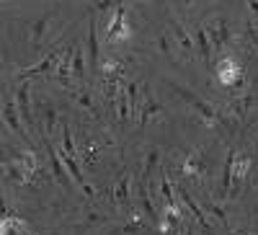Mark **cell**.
<instances>
[{
  "instance_id": "obj_1",
  "label": "cell",
  "mask_w": 258,
  "mask_h": 235,
  "mask_svg": "<svg viewBox=\"0 0 258 235\" xmlns=\"http://www.w3.org/2000/svg\"><path fill=\"white\" fill-rule=\"evenodd\" d=\"M214 73H217V80L220 85H225V88H243V68L238 65V60L232 57H222L217 62V68H214Z\"/></svg>"
},
{
  "instance_id": "obj_2",
  "label": "cell",
  "mask_w": 258,
  "mask_h": 235,
  "mask_svg": "<svg viewBox=\"0 0 258 235\" xmlns=\"http://www.w3.org/2000/svg\"><path fill=\"white\" fill-rule=\"evenodd\" d=\"M173 88H176V93H181V96L191 103V109L197 111V116L202 119L204 127H217V109H214L212 103H207V101H202V98H197V96H191L186 88H181V85H173Z\"/></svg>"
},
{
  "instance_id": "obj_3",
  "label": "cell",
  "mask_w": 258,
  "mask_h": 235,
  "mask_svg": "<svg viewBox=\"0 0 258 235\" xmlns=\"http://www.w3.org/2000/svg\"><path fill=\"white\" fill-rule=\"evenodd\" d=\"M124 16H126V6L124 3H116V16L109 21V31H106V41L109 44H121V41H129L132 31L124 24Z\"/></svg>"
},
{
  "instance_id": "obj_4",
  "label": "cell",
  "mask_w": 258,
  "mask_h": 235,
  "mask_svg": "<svg viewBox=\"0 0 258 235\" xmlns=\"http://www.w3.org/2000/svg\"><path fill=\"white\" fill-rule=\"evenodd\" d=\"M253 160L248 155H240V153H235V163H232V186H230V194L227 199H235L240 194V189H243V179L248 176V170H250Z\"/></svg>"
},
{
  "instance_id": "obj_5",
  "label": "cell",
  "mask_w": 258,
  "mask_h": 235,
  "mask_svg": "<svg viewBox=\"0 0 258 235\" xmlns=\"http://www.w3.org/2000/svg\"><path fill=\"white\" fill-rule=\"evenodd\" d=\"M204 31H207V39H209V44H212V49H222L225 44H227V26H225V21L222 18H212L209 24L204 26Z\"/></svg>"
},
{
  "instance_id": "obj_6",
  "label": "cell",
  "mask_w": 258,
  "mask_h": 235,
  "mask_svg": "<svg viewBox=\"0 0 258 235\" xmlns=\"http://www.w3.org/2000/svg\"><path fill=\"white\" fill-rule=\"evenodd\" d=\"M59 60H62V54H59L57 49H52V54H47L44 60L39 62V65L26 68V70H18V78H21V80H26V78H31V75H41V73L57 70V68H59Z\"/></svg>"
},
{
  "instance_id": "obj_7",
  "label": "cell",
  "mask_w": 258,
  "mask_h": 235,
  "mask_svg": "<svg viewBox=\"0 0 258 235\" xmlns=\"http://www.w3.org/2000/svg\"><path fill=\"white\" fill-rule=\"evenodd\" d=\"M18 168H21V173L26 176V181H31V176L36 173V168H39V160H36V153L34 150H21L11 158Z\"/></svg>"
},
{
  "instance_id": "obj_8",
  "label": "cell",
  "mask_w": 258,
  "mask_h": 235,
  "mask_svg": "<svg viewBox=\"0 0 258 235\" xmlns=\"http://www.w3.org/2000/svg\"><path fill=\"white\" fill-rule=\"evenodd\" d=\"M176 191H178V194H181V199H183V204L191 209V215H194V220H197L199 225H202V230L209 235L212 232V225H209V220H207V215H204V209L197 204V202H194L191 199V194H186V189H181V186H176Z\"/></svg>"
},
{
  "instance_id": "obj_9",
  "label": "cell",
  "mask_w": 258,
  "mask_h": 235,
  "mask_svg": "<svg viewBox=\"0 0 258 235\" xmlns=\"http://www.w3.org/2000/svg\"><path fill=\"white\" fill-rule=\"evenodd\" d=\"M44 145H47V153H49V163H52L54 179H57L64 189H70V179H68V173H64V163H62V158H59V153H57V147H54L52 142H44Z\"/></svg>"
},
{
  "instance_id": "obj_10",
  "label": "cell",
  "mask_w": 258,
  "mask_h": 235,
  "mask_svg": "<svg viewBox=\"0 0 258 235\" xmlns=\"http://www.w3.org/2000/svg\"><path fill=\"white\" fill-rule=\"evenodd\" d=\"M170 29H173V36H176V44L188 54V57H197V41H194L191 39V34L181 26V24H176V21H173V24H170Z\"/></svg>"
},
{
  "instance_id": "obj_11",
  "label": "cell",
  "mask_w": 258,
  "mask_h": 235,
  "mask_svg": "<svg viewBox=\"0 0 258 235\" xmlns=\"http://www.w3.org/2000/svg\"><path fill=\"white\" fill-rule=\"evenodd\" d=\"M178 227H181V207H165L158 230L165 235V232H176Z\"/></svg>"
},
{
  "instance_id": "obj_12",
  "label": "cell",
  "mask_w": 258,
  "mask_h": 235,
  "mask_svg": "<svg viewBox=\"0 0 258 235\" xmlns=\"http://www.w3.org/2000/svg\"><path fill=\"white\" fill-rule=\"evenodd\" d=\"M73 57H75V47H68L62 52V60H59V68H57V80L62 85L70 88V73H73Z\"/></svg>"
},
{
  "instance_id": "obj_13",
  "label": "cell",
  "mask_w": 258,
  "mask_h": 235,
  "mask_svg": "<svg viewBox=\"0 0 258 235\" xmlns=\"http://www.w3.org/2000/svg\"><path fill=\"white\" fill-rule=\"evenodd\" d=\"M3 119H6V124L13 127V132H18L21 137H29V135L24 132V124H21V119H18V103L3 101Z\"/></svg>"
},
{
  "instance_id": "obj_14",
  "label": "cell",
  "mask_w": 258,
  "mask_h": 235,
  "mask_svg": "<svg viewBox=\"0 0 258 235\" xmlns=\"http://www.w3.org/2000/svg\"><path fill=\"white\" fill-rule=\"evenodd\" d=\"M101 73H103V83H119L121 75H124V65H121L119 60L109 57V60H103Z\"/></svg>"
},
{
  "instance_id": "obj_15",
  "label": "cell",
  "mask_w": 258,
  "mask_h": 235,
  "mask_svg": "<svg viewBox=\"0 0 258 235\" xmlns=\"http://www.w3.org/2000/svg\"><path fill=\"white\" fill-rule=\"evenodd\" d=\"M181 173H183V176H197V173H202V150H191V153L183 158Z\"/></svg>"
},
{
  "instance_id": "obj_16",
  "label": "cell",
  "mask_w": 258,
  "mask_h": 235,
  "mask_svg": "<svg viewBox=\"0 0 258 235\" xmlns=\"http://www.w3.org/2000/svg\"><path fill=\"white\" fill-rule=\"evenodd\" d=\"M49 21H52V16L47 13V16H41L36 24L31 26V52H34V54H36L39 47H41V36H44V31H47V26H49Z\"/></svg>"
},
{
  "instance_id": "obj_17",
  "label": "cell",
  "mask_w": 258,
  "mask_h": 235,
  "mask_svg": "<svg viewBox=\"0 0 258 235\" xmlns=\"http://www.w3.org/2000/svg\"><path fill=\"white\" fill-rule=\"evenodd\" d=\"M29 91H31V88H29V83H24V85L18 88V101H16V103H18V114L24 116L26 124L34 122V116H31V103H29Z\"/></svg>"
},
{
  "instance_id": "obj_18",
  "label": "cell",
  "mask_w": 258,
  "mask_h": 235,
  "mask_svg": "<svg viewBox=\"0 0 258 235\" xmlns=\"http://www.w3.org/2000/svg\"><path fill=\"white\" fill-rule=\"evenodd\" d=\"M88 62H91V70H98V31H96V16H91V36H88Z\"/></svg>"
},
{
  "instance_id": "obj_19",
  "label": "cell",
  "mask_w": 258,
  "mask_h": 235,
  "mask_svg": "<svg viewBox=\"0 0 258 235\" xmlns=\"http://www.w3.org/2000/svg\"><path fill=\"white\" fill-rule=\"evenodd\" d=\"M197 49H199V57L207 68H212V44H209V39H207V31L204 26L197 29Z\"/></svg>"
},
{
  "instance_id": "obj_20",
  "label": "cell",
  "mask_w": 258,
  "mask_h": 235,
  "mask_svg": "<svg viewBox=\"0 0 258 235\" xmlns=\"http://www.w3.org/2000/svg\"><path fill=\"white\" fill-rule=\"evenodd\" d=\"M142 93L147 96V88H145ZM160 111H163V106H160L158 101H153V98L147 96V101H145V109H142V114H140V130H145V127L150 124V119H153V116H158Z\"/></svg>"
},
{
  "instance_id": "obj_21",
  "label": "cell",
  "mask_w": 258,
  "mask_h": 235,
  "mask_svg": "<svg viewBox=\"0 0 258 235\" xmlns=\"http://www.w3.org/2000/svg\"><path fill=\"white\" fill-rule=\"evenodd\" d=\"M232 163H235V150L227 153L225 158V173H222V186H220V199H227L230 186H232Z\"/></svg>"
},
{
  "instance_id": "obj_22",
  "label": "cell",
  "mask_w": 258,
  "mask_h": 235,
  "mask_svg": "<svg viewBox=\"0 0 258 235\" xmlns=\"http://www.w3.org/2000/svg\"><path fill=\"white\" fill-rule=\"evenodd\" d=\"M250 103H253V96H250V93H245V96H240V98H235V101L230 103V114L238 116V119H245V114H248V109H250Z\"/></svg>"
},
{
  "instance_id": "obj_23",
  "label": "cell",
  "mask_w": 258,
  "mask_h": 235,
  "mask_svg": "<svg viewBox=\"0 0 258 235\" xmlns=\"http://www.w3.org/2000/svg\"><path fill=\"white\" fill-rule=\"evenodd\" d=\"M129 184H132V181H129V176L124 173V176L116 181V189H114V199H116L121 207L129 204Z\"/></svg>"
},
{
  "instance_id": "obj_24",
  "label": "cell",
  "mask_w": 258,
  "mask_h": 235,
  "mask_svg": "<svg viewBox=\"0 0 258 235\" xmlns=\"http://www.w3.org/2000/svg\"><path fill=\"white\" fill-rule=\"evenodd\" d=\"M160 194H163V199H165V207H178V204H176V197H173V186H170L168 173L160 176Z\"/></svg>"
},
{
  "instance_id": "obj_25",
  "label": "cell",
  "mask_w": 258,
  "mask_h": 235,
  "mask_svg": "<svg viewBox=\"0 0 258 235\" xmlns=\"http://www.w3.org/2000/svg\"><path fill=\"white\" fill-rule=\"evenodd\" d=\"M62 150L68 153V155H78L75 153V142H73V132H70V127L68 124H62Z\"/></svg>"
},
{
  "instance_id": "obj_26",
  "label": "cell",
  "mask_w": 258,
  "mask_h": 235,
  "mask_svg": "<svg viewBox=\"0 0 258 235\" xmlns=\"http://www.w3.org/2000/svg\"><path fill=\"white\" fill-rule=\"evenodd\" d=\"M73 75L83 83L85 80V70H83V49L75 47V57H73Z\"/></svg>"
},
{
  "instance_id": "obj_27",
  "label": "cell",
  "mask_w": 258,
  "mask_h": 235,
  "mask_svg": "<svg viewBox=\"0 0 258 235\" xmlns=\"http://www.w3.org/2000/svg\"><path fill=\"white\" fill-rule=\"evenodd\" d=\"M140 202H142V207H145V212H147V217H150V220H155L158 215H155L153 202H150V194H147V189H145V186L140 189Z\"/></svg>"
},
{
  "instance_id": "obj_28",
  "label": "cell",
  "mask_w": 258,
  "mask_h": 235,
  "mask_svg": "<svg viewBox=\"0 0 258 235\" xmlns=\"http://www.w3.org/2000/svg\"><path fill=\"white\" fill-rule=\"evenodd\" d=\"M204 209L209 212V215H214V217H217L222 225H227V215L222 212V207H220V204H212V202H207V204H204Z\"/></svg>"
},
{
  "instance_id": "obj_29",
  "label": "cell",
  "mask_w": 258,
  "mask_h": 235,
  "mask_svg": "<svg viewBox=\"0 0 258 235\" xmlns=\"http://www.w3.org/2000/svg\"><path fill=\"white\" fill-rule=\"evenodd\" d=\"M75 98H78V103L83 106V109H85V111H91V114H93V101H91V96H88V91H80V93H78Z\"/></svg>"
},
{
  "instance_id": "obj_30",
  "label": "cell",
  "mask_w": 258,
  "mask_h": 235,
  "mask_svg": "<svg viewBox=\"0 0 258 235\" xmlns=\"http://www.w3.org/2000/svg\"><path fill=\"white\" fill-rule=\"evenodd\" d=\"M158 158H160V150H158V147H155V150H150V153H147V160H145V176L150 173V170H153V165L158 163Z\"/></svg>"
},
{
  "instance_id": "obj_31",
  "label": "cell",
  "mask_w": 258,
  "mask_h": 235,
  "mask_svg": "<svg viewBox=\"0 0 258 235\" xmlns=\"http://www.w3.org/2000/svg\"><path fill=\"white\" fill-rule=\"evenodd\" d=\"M98 150H101V145H96V142H88V145H85V160H88V163H93V160L98 158Z\"/></svg>"
},
{
  "instance_id": "obj_32",
  "label": "cell",
  "mask_w": 258,
  "mask_h": 235,
  "mask_svg": "<svg viewBox=\"0 0 258 235\" xmlns=\"http://www.w3.org/2000/svg\"><path fill=\"white\" fill-rule=\"evenodd\" d=\"M44 116H47V132H52V127H54V122H57L54 106H47V109H44Z\"/></svg>"
},
{
  "instance_id": "obj_33",
  "label": "cell",
  "mask_w": 258,
  "mask_h": 235,
  "mask_svg": "<svg viewBox=\"0 0 258 235\" xmlns=\"http://www.w3.org/2000/svg\"><path fill=\"white\" fill-rule=\"evenodd\" d=\"M160 49H163L165 54H170V47H168V36H165V34L160 36Z\"/></svg>"
},
{
  "instance_id": "obj_34",
  "label": "cell",
  "mask_w": 258,
  "mask_h": 235,
  "mask_svg": "<svg viewBox=\"0 0 258 235\" xmlns=\"http://www.w3.org/2000/svg\"><path fill=\"white\" fill-rule=\"evenodd\" d=\"M250 36H253V41L258 44V26H250Z\"/></svg>"
},
{
  "instance_id": "obj_35",
  "label": "cell",
  "mask_w": 258,
  "mask_h": 235,
  "mask_svg": "<svg viewBox=\"0 0 258 235\" xmlns=\"http://www.w3.org/2000/svg\"><path fill=\"white\" fill-rule=\"evenodd\" d=\"M96 8H98V11H109V8H111V3H98Z\"/></svg>"
},
{
  "instance_id": "obj_36",
  "label": "cell",
  "mask_w": 258,
  "mask_h": 235,
  "mask_svg": "<svg viewBox=\"0 0 258 235\" xmlns=\"http://www.w3.org/2000/svg\"><path fill=\"white\" fill-rule=\"evenodd\" d=\"M248 8H250L253 13H258V3H255V0H250V3H248Z\"/></svg>"
},
{
  "instance_id": "obj_37",
  "label": "cell",
  "mask_w": 258,
  "mask_h": 235,
  "mask_svg": "<svg viewBox=\"0 0 258 235\" xmlns=\"http://www.w3.org/2000/svg\"><path fill=\"white\" fill-rule=\"evenodd\" d=\"M240 235H250V232H240Z\"/></svg>"
},
{
  "instance_id": "obj_38",
  "label": "cell",
  "mask_w": 258,
  "mask_h": 235,
  "mask_svg": "<svg viewBox=\"0 0 258 235\" xmlns=\"http://www.w3.org/2000/svg\"><path fill=\"white\" fill-rule=\"evenodd\" d=\"M186 235H191V232H188V230H186Z\"/></svg>"
}]
</instances>
